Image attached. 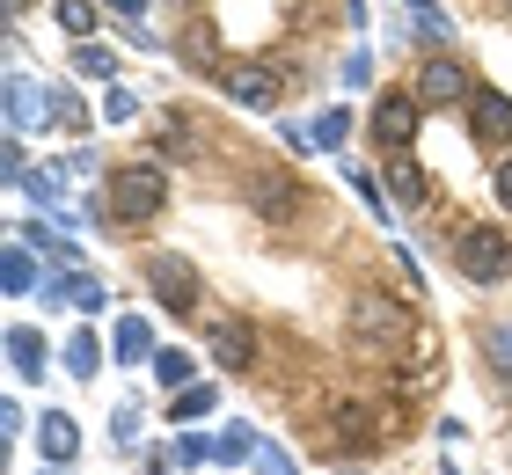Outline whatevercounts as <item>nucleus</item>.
I'll return each instance as SVG.
<instances>
[{
  "label": "nucleus",
  "mask_w": 512,
  "mask_h": 475,
  "mask_svg": "<svg viewBox=\"0 0 512 475\" xmlns=\"http://www.w3.org/2000/svg\"><path fill=\"white\" fill-rule=\"evenodd\" d=\"M169 205V176L154 169V161H132V169H118L110 176V190H103V220H118V227H147L154 212Z\"/></svg>",
  "instance_id": "f257e3e1"
},
{
  "label": "nucleus",
  "mask_w": 512,
  "mask_h": 475,
  "mask_svg": "<svg viewBox=\"0 0 512 475\" xmlns=\"http://www.w3.org/2000/svg\"><path fill=\"white\" fill-rule=\"evenodd\" d=\"M403 329H410V307L395 293H359L352 307H344V337H352V344L388 351V344H403Z\"/></svg>",
  "instance_id": "f03ea898"
},
{
  "label": "nucleus",
  "mask_w": 512,
  "mask_h": 475,
  "mask_svg": "<svg viewBox=\"0 0 512 475\" xmlns=\"http://www.w3.org/2000/svg\"><path fill=\"white\" fill-rule=\"evenodd\" d=\"M454 271L476 285H498L512 271V234L505 227H454Z\"/></svg>",
  "instance_id": "7ed1b4c3"
},
{
  "label": "nucleus",
  "mask_w": 512,
  "mask_h": 475,
  "mask_svg": "<svg viewBox=\"0 0 512 475\" xmlns=\"http://www.w3.org/2000/svg\"><path fill=\"white\" fill-rule=\"evenodd\" d=\"M147 285H154V293L176 307V315H191V307H198V293H205V285H198V271H191V256H147Z\"/></svg>",
  "instance_id": "20e7f679"
},
{
  "label": "nucleus",
  "mask_w": 512,
  "mask_h": 475,
  "mask_svg": "<svg viewBox=\"0 0 512 475\" xmlns=\"http://www.w3.org/2000/svg\"><path fill=\"white\" fill-rule=\"evenodd\" d=\"M417 110H425V103H417V95H403V88H388L381 103H374V139H381L388 154H403L410 139H417Z\"/></svg>",
  "instance_id": "39448f33"
},
{
  "label": "nucleus",
  "mask_w": 512,
  "mask_h": 475,
  "mask_svg": "<svg viewBox=\"0 0 512 475\" xmlns=\"http://www.w3.org/2000/svg\"><path fill=\"white\" fill-rule=\"evenodd\" d=\"M44 300L74 307V315H103V307H110L103 278H88V271H44Z\"/></svg>",
  "instance_id": "423d86ee"
},
{
  "label": "nucleus",
  "mask_w": 512,
  "mask_h": 475,
  "mask_svg": "<svg viewBox=\"0 0 512 475\" xmlns=\"http://www.w3.org/2000/svg\"><path fill=\"white\" fill-rule=\"evenodd\" d=\"M469 132L483 139V147H505L512 139V95L505 88H476L469 95Z\"/></svg>",
  "instance_id": "0eeeda50"
},
{
  "label": "nucleus",
  "mask_w": 512,
  "mask_h": 475,
  "mask_svg": "<svg viewBox=\"0 0 512 475\" xmlns=\"http://www.w3.org/2000/svg\"><path fill=\"white\" fill-rule=\"evenodd\" d=\"M220 88H227V103H242V110H271L278 103V74L271 66H227Z\"/></svg>",
  "instance_id": "6e6552de"
},
{
  "label": "nucleus",
  "mask_w": 512,
  "mask_h": 475,
  "mask_svg": "<svg viewBox=\"0 0 512 475\" xmlns=\"http://www.w3.org/2000/svg\"><path fill=\"white\" fill-rule=\"evenodd\" d=\"M461 95H476L469 88V66H461V59H432L425 66V74H417V103H461Z\"/></svg>",
  "instance_id": "1a4fd4ad"
},
{
  "label": "nucleus",
  "mask_w": 512,
  "mask_h": 475,
  "mask_svg": "<svg viewBox=\"0 0 512 475\" xmlns=\"http://www.w3.org/2000/svg\"><path fill=\"white\" fill-rule=\"evenodd\" d=\"M213 359H220L227 373L256 366V329H249L242 315H220V322H213Z\"/></svg>",
  "instance_id": "9d476101"
},
{
  "label": "nucleus",
  "mask_w": 512,
  "mask_h": 475,
  "mask_svg": "<svg viewBox=\"0 0 512 475\" xmlns=\"http://www.w3.org/2000/svg\"><path fill=\"white\" fill-rule=\"evenodd\" d=\"M249 205L264 220H293L300 212V176H249Z\"/></svg>",
  "instance_id": "9b49d317"
},
{
  "label": "nucleus",
  "mask_w": 512,
  "mask_h": 475,
  "mask_svg": "<svg viewBox=\"0 0 512 475\" xmlns=\"http://www.w3.org/2000/svg\"><path fill=\"white\" fill-rule=\"evenodd\" d=\"M37 446H44V468H66L81 454V424L66 417V410H44V424H37Z\"/></svg>",
  "instance_id": "f8f14e48"
},
{
  "label": "nucleus",
  "mask_w": 512,
  "mask_h": 475,
  "mask_svg": "<svg viewBox=\"0 0 512 475\" xmlns=\"http://www.w3.org/2000/svg\"><path fill=\"white\" fill-rule=\"evenodd\" d=\"M37 117H52V110H44V95H37V81L30 74H8V139L37 132Z\"/></svg>",
  "instance_id": "ddd939ff"
},
{
  "label": "nucleus",
  "mask_w": 512,
  "mask_h": 475,
  "mask_svg": "<svg viewBox=\"0 0 512 475\" xmlns=\"http://www.w3.org/2000/svg\"><path fill=\"white\" fill-rule=\"evenodd\" d=\"M176 59L191 66V74H227V66H220V37H213V22H191V30L176 37Z\"/></svg>",
  "instance_id": "4468645a"
},
{
  "label": "nucleus",
  "mask_w": 512,
  "mask_h": 475,
  "mask_svg": "<svg viewBox=\"0 0 512 475\" xmlns=\"http://www.w3.org/2000/svg\"><path fill=\"white\" fill-rule=\"evenodd\" d=\"M110 351H118V366H139V359L154 366V329L139 322V315H125L118 329H110Z\"/></svg>",
  "instance_id": "2eb2a0df"
},
{
  "label": "nucleus",
  "mask_w": 512,
  "mask_h": 475,
  "mask_svg": "<svg viewBox=\"0 0 512 475\" xmlns=\"http://www.w3.org/2000/svg\"><path fill=\"white\" fill-rule=\"evenodd\" d=\"M8 366L22 373V380H44V366H52V359H44V337H37V329H8Z\"/></svg>",
  "instance_id": "dca6fc26"
},
{
  "label": "nucleus",
  "mask_w": 512,
  "mask_h": 475,
  "mask_svg": "<svg viewBox=\"0 0 512 475\" xmlns=\"http://www.w3.org/2000/svg\"><path fill=\"white\" fill-rule=\"evenodd\" d=\"M0 285H8V293L22 300V293H37V256H30V242H8V256H0Z\"/></svg>",
  "instance_id": "f3484780"
},
{
  "label": "nucleus",
  "mask_w": 512,
  "mask_h": 475,
  "mask_svg": "<svg viewBox=\"0 0 512 475\" xmlns=\"http://www.w3.org/2000/svg\"><path fill=\"white\" fill-rule=\"evenodd\" d=\"M337 446H352V454H366V446H381V424L366 402H352V410H337Z\"/></svg>",
  "instance_id": "a211bd4d"
},
{
  "label": "nucleus",
  "mask_w": 512,
  "mask_h": 475,
  "mask_svg": "<svg viewBox=\"0 0 512 475\" xmlns=\"http://www.w3.org/2000/svg\"><path fill=\"white\" fill-rule=\"evenodd\" d=\"M118 52H103V44H74V74L81 81H103V88H118Z\"/></svg>",
  "instance_id": "6ab92c4d"
},
{
  "label": "nucleus",
  "mask_w": 512,
  "mask_h": 475,
  "mask_svg": "<svg viewBox=\"0 0 512 475\" xmlns=\"http://www.w3.org/2000/svg\"><path fill=\"white\" fill-rule=\"evenodd\" d=\"M191 373H198L191 351H176V344H169V351H154V380H161V388H176V395H183V388H198Z\"/></svg>",
  "instance_id": "aec40b11"
},
{
  "label": "nucleus",
  "mask_w": 512,
  "mask_h": 475,
  "mask_svg": "<svg viewBox=\"0 0 512 475\" xmlns=\"http://www.w3.org/2000/svg\"><path fill=\"white\" fill-rule=\"evenodd\" d=\"M96 366H103L96 329H74V337H66V373H74V380H96Z\"/></svg>",
  "instance_id": "412c9836"
},
{
  "label": "nucleus",
  "mask_w": 512,
  "mask_h": 475,
  "mask_svg": "<svg viewBox=\"0 0 512 475\" xmlns=\"http://www.w3.org/2000/svg\"><path fill=\"white\" fill-rule=\"evenodd\" d=\"M308 139H315V147H330V154H344V139H352V110L330 103V110H322L315 125H308Z\"/></svg>",
  "instance_id": "4be33fe9"
},
{
  "label": "nucleus",
  "mask_w": 512,
  "mask_h": 475,
  "mask_svg": "<svg viewBox=\"0 0 512 475\" xmlns=\"http://www.w3.org/2000/svg\"><path fill=\"white\" fill-rule=\"evenodd\" d=\"M154 147L169 154V161H198V139H191V117H161V132H154Z\"/></svg>",
  "instance_id": "5701e85b"
},
{
  "label": "nucleus",
  "mask_w": 512,
  "mask_h": 475,
  "mask_svg": "<svg viewBox=\"0 0 512 475\" xmlns=\"http://www.w3.org/2000/svg\"><path fill=\"white\" fill-rule=\"evenodd\" d=\"M59 22H66V37L74 44H96V0H52Z\"/></svg>",
  "instance_id": "b1692460"
},
{
  "label": "nucleus",
  "mask_w": 512,
  "mask_h": 475,
  "mask_svg": "<svg viewBox=\"0 0 512 475\" xmlns=\"http://www.w3.org/2000/svg\"><path fill=\"white\" fill-rule=\"evenodd\" d=\"M44 110H52L66 132H88V110H81V95L66 88V81H59V88H44Z\"/></svg>",
  "instance_id": "393cba45"
},
{
  "label": "nucleus",
  "mask_w": 512,
  "mask_h": 475,
  "mask_svg": "<svg viewBox=\"0 0 512 475\" xmlns=\"http://www.w3.org/2000/svg\"><path fill=\"white\" fill-rule=\"evenodd\" d=\"M403 8H410V30H417V37H432V44H447V37H454V22L439 15L432 0H403Z\"/></svg>",
  "instance_id": "a878e982"
},
{
  "label": "nucleus",
  "mask_w": 512,
  "mask_h": 475,
  "mask_svg": "<svg viewBox=\"0 0 512 475\" xmlns=\"http://www.w3.org/2000/svg\"><path fill=\"white\" fill-rule=\"evenodd\" d=\"M388 190H395L403 205H425V169H417L410 154H395V176H388Z\"/></svg>",
  "instance_id": "bb28decb"
},
{
  "label": "nucleus",
  "mask_w": 512,
  "mask_h": 475,
  "mask_svg": "<svg viewBox=\"0 0 512 475\" xmlns=\"http://www.w3.org/2000/svg\"><path fill=\"white\" fill-rule=\"evenodd\" d=\"M256 446H264V439H256L249 424H227V432H220V468H242V461L256 454Z\"/></svg>",
  "instance_id": "cd10ccee"
},
{
  "label": "nucleus",
  "mask_w": 512,
  "mask_h": 475,
  "mask_svg": "<svg viewBox=\"0 0 512 475\" xmlns=\"http://www.w3.org/2000/svg\"><path fill=\"white\" fill-rule=\"evenodd\" d=\"M169 417H176V424H191V417H213V388H205V380H198V388H183V395L169 402Z\"/></svg>",
  "instance_id": "c85d7f7f"
},
{
  "label": "nucleus",
  "mask_w": 512,
  "mask_h": 475,
  "mask_svg": "<svg viewBox=\"0 0 512 475\" xmlns=\"http://www.w3.org/2000/svg\"><path fill=\"white\" fill-rule=\"evenodd\" d=\"M198 461H220V439H205V432H183V439H176V468H198Z\"/></svg>",
  "instance_id": "c756f323"
},
{
  "label": "nucleus",
  "mask_w": 512,
  "mask_h": 475,
  "mask_svg": "<svg viewBox=\"0 0 512 475\" xmlns=\"http://www.w3.org/2000/svg\"><path fill=\"white\" fill-rule=\"evenodd\" d=\"M483 351H491L498 373H512V322H491V329H483Z\"/></svg>",
  "instance_id": "7c9ffc66"
},
{
  "label": "nucleus",
  "mask_w": 512,
  "mask_h": 475,
  "mask_svg": "<svg viewBox=\"0 0 512 475\" xmlns=\"http://www.w3.org/2000/svg\"><path fill=\"white\" fill-rule=\"evenodd\" d=\"M125 117H139V95L132 88H103V125H125Z\"/></svg>",
  "instance_id": "2f4dec72"
},
{
  "label": "nucleus",
  "mask_w": 512,
  "mask_h": 475,
  "mask_svg": "<svg viewBox=\"0 0 512 475\" xmlns=\"http://www.w3.org/2000/svg\"><path fill=\"white\" fill-rule=\"evenodd\" d=\"M352 183H359V198H366V212H381V220H388V198H381V183H374V169H359V161H352Z\"/></svg>",
  "instance_id": "473e14b6"
},
{
  "label": "nucleus",
  "mask_w": 512,
  "mask_h": 475,
  "mask_svg": "<svg viewBox=\"0 0 512 475\" xmlns=\"http://www.w3.org/2000/svg\"><path fill=\"white\" fill-rule=\"evenodd\" d=\"M256 461H264V475H300V468H293V454H286V446H271V439L256 446Z\"/></svg>",
  "instance_id": "72a5a7b5"
},
{
  "label": "nucleus",
  "mask_w": 512,
  "mask_h": 475,
  "mask_svg": "<svg viewBox=\"0 0 512 475\" xmlns=\"http://www.w3.org/2000/svg\"><path fill=\"white\" fill-rule=\"evenodd\" d=\"M110 446H139V410H118V417H110Z\"/></svg>",
  "instance_id": "f704fd0d"
},
{
  "label": "nucleus",
  "mask_w": 512,
  "mask_h": 475,
  "mask_svg": "<svg viewBox=\"0 0 512 475\" xmlns=\"http://www.w3.org/2000/svg\"><path fill=\"white\" fill-rule=\"evenodd\" d=\"M366 81H374V52H352L344 59V88H366Z\"/></svg>",
  "instance_id": "c9c22d12"
},
{
  "label": "nucleus",
  "mask_w": 512,
  "mask_h": 475,
  "mask_svg": "<svg viewBox=\"0 0 512 475\" xmlns=\"http://www.w3.org/2000/svg\"><path fill=\"white\" fill-rule=\"evenodd\" d=\"M110 8H118L125 30H147V0H110Z\"/></svg>",
  "instance_id": "e433bc0d"
},
{
  "label": "nucleus",
  "mask_w": 512,
  "mask_h": 475,
  "mask_svg": "<svg viewBox=\"0 0 512 475\" xmlns=\"http://www.w3.org/2000/svg\"><path fill=\"white\" fill-rule=\"evenodd\" d=\"M22 417H30L22 402H0V432H8V439H22Z\"/></svg>",
  "instance_id": "4c0bfd02"
},
{
  "label": "nucleus",
  "mask_w": 512,
  "mask_h": 475,
  "mask_svg": "<svg viewBox=\"0 0 512 475\" xmlns=\"http://www.w3.org/2000/svg\"><path fill=\"white\" fill-rule=\"evenodd\" d=\"M0 169H8L15 183H30V169H22V139H8V154H0Z\"/></svg>",
  "instance_id": "58836bf2"
},
{
  "label": "nucleus",
  "mask_w": 512,
  "mask_h": 475,
  "mask_svg": "<svg viewBox=\"0 0 512 475\" xmlns=\"http://www.w3.org/2000/svg\"><path fill=\"white\" fill-rule=\"evenodd\" d=\"M491 183H498V205L512 212V161H498V176H491Z\"/></svg>",
  "instance_id": "ea45409f"
},
{
  "label": "nucleus",
  "mask_w": 512,
  "mask_h": 475,
  "mask_svg": "<svg viewBox=\"0 0 512 475\" xmlns=\"http://www.w3.org/2000/svg\"><path fill=\"white\" fill-rule=\"evenodd\" d=\"M44 475H59V468H44Z\"/></svg>",
  "instance_id": "a19ab883"
},
{
  "label": "nucleus",
  "mask_w": 512,
  "mask_h": 475,
  "mask_svg": "<svg viewBox=\"0 0 512 475\" xmlns=\"http://www.w3.org/2000/svg\"><path fill=\"white\" fill-rule=\"evenodd\" d=\"M505 15H512V0H505Z\"/></svg>",
  "instance_id": "79ce46f5"
}]
</instances>
